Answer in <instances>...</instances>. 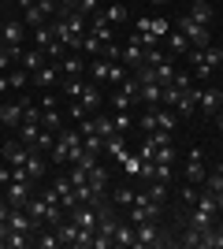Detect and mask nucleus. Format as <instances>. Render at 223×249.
<instances>
[{"label":"nucleus","mask_w":223,"mask_h":249,"mask_svg":"<svg viewBox=\"0 0 223 249\" xmlns=\"http://www.w3.org/2000/svg\"><path fill=\"white\" fill-rule=\"evenodd\" d=\"M145 194L156 201V205H164V201H168V182H160V178H145Z\"/></svg>","instance_id":"7c9ffc66"},{"label":"nucleus","mask_w":223,"mask_h":249,"mask_svg":"<svg viewBox=\"0 0 223 249\" xmlns=\"http://www.w3.org/2000/svg\"><path fill=\"white\" fill-rule=\"evenodd\" d=\"M52 231H56V238H60V246H71V249H74V242H78V223H74V219L64 216Z\"/></svg>","instance_id":"ddd939ff"},{"label":"nucleus","mask_w":223,"mask_h":249,"mask_svg":"<svg viewBox=\"0 0 223 249\" xmlns=\"http://www.w3.org/2000/svg\"><path fill=\"white\" fill-rule=\"evenodd\" d=\"M205 175H208V171H205V153L201 149H190V160H186V182H193V186H205Z\"/></svg>","instance_id":"0eeeda50"},{"label":"nucleus","mask_w":223,"mask_h":249,"mask_svg":"<svg viewBox=\"0 0 223 249\" xmlns=\"http://www.w3.org/2000/svg\"><path fill=\"white\" fill-rule=\"evenodd\" d=\"M108 178H112V171H108L104 164H97L93 171H89V186H93L101 197H108Z\"/></svg>","instance_id":"aec40b11"},{"label":"nucleus","mask_w":223,"mask_h":249,"mask_svg":"<svg viewBox=\"0 0 223 249\" xmlns=\"http://www.w3.org/2000/svg\"><path fill=\"white\" fill-rule=\"evenodd\" d=\"M186 15H190L193 22H201V26H208V22L216 19V11H212V4H208V0H193Z\"/></svg>","instance_id":"f3484780"},{"label":"nucleus","mask_w":223,"mask_h":249,"mask_svg":"<svg viewBox=\"0 0 223 249\" xmlns=\"http://www.w3.org/2000/svg\"><path fill=\"white\" fill-rule=\"evenodd\" d=\"M220 93H223V86H220Z\"/></svg>","instance_id":"69168bd1"},{"label":"nucleus","mask_w":223,"mask_h":249,"mask_svg":"<svg viewBox=\"0 0 223 249\" xmlns=\"http://www.w3.org/2000/svg\"><path fill=\"white\" fill-rule=\"evenodd\" d=\"M78 52H86V56H104V41H97L93 34H82V49Z\"/></svg>","instance_id":"473e14b6"},{"label":"nucleus","mask_w":223,"mask_h":249,"mask_svg":"<svg viewBox=\"0 0 223 249\" xmlns=\"http://www.w3.org/2000/svg\"><path fill=\"white\" fill-rule=\"evenodd\" d=\"M0 49H4V41H0Z\"/></svg>","instance_id":"0e129e2a"},{"label":"nucleus","mask_w":223,"mask_h":249,"mask_svg":"<svg viewBox=\"0 0 223 249\" xmlns=\"http://www.w3.org/2000/svg\"><path fill=\"white\" fill-rule=\"evenodd\" d=\"M134 104H141V101H138V93H130V89H116V93H112V108H116V112H130Z\"/></svg>","instance_id":"bb28decb"},{"label":"nucleus","mask_w":223,"mask_h":249,"mask_svg":"<svg viewBox=\"0 0 223 249\" xmlns=\"http://www.w3.org/2000/svg\"><path fill=\"white\" fill-rule=\"evenodd\" d=\"M112 242H116V246H123V249H130L134 246V223H116V234H112Z\"/></svg>","instance_id":"c85d7f7f"},{"label":"nucleus","mask_w":223,"mask_h":249,"mask_svg":"<svg viewBox=\"0 0 223 249\" xmlns=\"http://www.w3.org/2000/svg\"><path fill=\"white\" fill-rule=\"evenodd\" d=\"M149 4H156V8H160V4H168V0H149Z\"/></svg>","instance_id":"052dcab7"},{"label":"nucleus","mask_w":223,"mask_h":249,"mask_svg":"<svg viewBox=\"0 0 223 249\" xmlns=\"http://www.w3.org/2000/svg\"><path fill=\"white\" fill-rule=\"evenodd\" d=\"M0 26H4V19H0Z\"/></svg>","instance_id":"e2e57ef3"},{"label":"nucleus","mask_w":223,"mask_h":249,"mask_svg":"<svg viewBox=\"0 0 223 249\" xmlns=\"http://www.w3.org/2000/svg\"><path fill=\"white\" fill-rule=\"evenodd\" d=\"M101 11H104V19L112 22V26H127V19H130L127 4H119V0H116V4H108V8H101Z\"/></svg>","instance_id":"5701e85b"},{"label":"nucleus","mask_w":223,"mask_h":249,"mask_svg":"<svg viewBox=\"0 0 223 249\" xmlns=\"http://www.w3.org/2000/svg\"><path fill=\"white\" fill-rule=\"evenodd\" d=\"M168 56H164V49L160 45H153V49H141V63H149V67H156V63H164Z\"/></svg>","instance_id":"4c0bfd02"},{"label":"nucleus","mask_w":223,"mask_h":249,"mask_svg":"<svg viewBox=\"0 0 223 249\" xmlns=\"http://www.w3.org/2000/svg\"><path fill=\"white\" fill-rule=\"evenodd\" d=\"M216 234H220V249H223V216H216Z\"/></svg>","instance_id":"6e6d98bb"},{"label":"nucleus","mask_w":223,"mask_h":249,"mask_svg":"<svg viewBox=\"0 0 223 249\" xmlns=\"http://www.w3.org/2000/svg\"><path fill=\"white\" fill-rule=\"evenodd\" d=\"M141 130H145V134L156 130V108H145V112H141Z\"/></svg>","instance_id":"09e8293b"},{"label":"nucleus","mask_w":223,"mask_h":249,"mask_svg":"<svg viewBox=\"0 0 223 249\" xmlns=\"http://www.w3.org/2000/svg\"><path fill=\"white\" fill-rule=\"evenodd\" d=\"M0 41L4 45H22V22H4V26H0Z\"/></svg>","instance_id":"c756f323"},{"label":"nucleus","mask_w":223,"mask_h":249,"mask_svg":"<svg viewBox=\"0 0 223 249\" xmlns=\"http://www.w3.org/2000/svg\"><path fill=\"white\" fill-rule=\"evenodd\" d=\"M86 34H93L97 41H104V45L112 41V22L104 19V11H93V15H89V30Z\"/></svg>","instance_id":"9b49d317"},{"label":"nucleus","mask_w":223,"mask_h":249,"mask_svg":"<svg viewBox=\"0 0 223 249\" xmlns=\"http://www.w3.org/2000/svg\"><path fill=\"white\" fill-rule=\"evenodd\" d=\"M156 78H160V86H171V78H175V67H171L168 60L156 63Z\"/></svg>","instance_id":"49530a36"},{"label":"nucleus","mask_w":223,"mask_h":249,"mask_svg":"<svg viewBox=\"0 0 223 249\" xmlns=\"http://www.w3.org/2000/svg\"><path fill=\"white\" fill-rule=\"evenodd\" d=\"M0 156L8 167H26V156H30V145L26 142H4L0 145Z\"/></svg>","instance_id":"39448f33"},{"label":"nucleus","mask_w":223,"mask_h":249,"mask_svg":"<svg viewBox=\"0 0 223 249\" xmlns=\"http://www.w3.org/2000/svg\"><path fill=\"white\" fill-rule=\"evenodd\" d=\"M119 63L127 67V71H134V67H141V49L134 41H127L123 45V52H119Z\"/></svg>","instance_id":"b1692460"},{"label":"nucleus","mask_w":223,"mask_h":249,"mask_svg":"<svg viewBox=\"0 0 223 249\" xmlns=\"http://www.w3.org/2000/svg\"><path fill=\"white\" fill-rule=\"evenodd\" d=\"M175 30H179L182 37L193 45V49H205V45H212V34H208V26L193 22L190 15H179V19H175Z\"/></svg>","instance_id":"f257e3e1"},{"label":"nucleus","mask_w":223,"mask_h":249,"mask_svg":"<svg viewBox=\"0 0 223 249\" xmlns=\"http://www.w3.org/2000/svg\"><path fill=\"white\" fill-rule=\"evenodd\" d=\"M168 49H171V56H190V52H193V45L186 41V37H182V34L175 30V26H171V34H168Z\"/></svg>","instance_id":"393cba45"},{"label":"nucleus","mask_w":223,"mask_h":249,"mask_svg":"<svg viewBox=\"0 0 223 249\" xmlns=\"http://www.w3.org/2000/svg\"><path fill=\"white\" fill-rule=\"evenodd\" d=\"M216 126H220V130H223V108H220V112H216Z\"/></svg>","instance_id":"13d9d810"},{"label":"nucleus","mask_w":223,"mask_h":249,"mask_svg":"<svg viewBox=\"0 0 223 249\" xmlns=\"http://www.w3.org/2000/svg\"><path fill=\"white\" fill-rule=\"evenodd\" d=\"M37 134H41V123H30V119H22V138H19V142H26V145L34 149Z\"/></svg>","instance_id":"c9c22d12"},{"label":"nucleus","mask_w":223,"mask_h":249,"mask_svg":"<svg viewBox=\"0 0 223 249\" xmlns=\"http://www.w3.org/2000/svg\"><path fill=\"white\" fill-rule=\"evenodd\" d=\"M8 182H11V167L0 164V186H8Z\"/></svg>","instance_id":"5fc2aeb1"},{"label":"nucleus","mask_w":223,"mask_h":249,"mask_svg":"<svg viewBox=\"0 0 223 249\" xmlns=\"http://www.w3.org/2000/svg\"><path fill=\"white\" fill-rule=\"evenodd\" d=\"M19 63H22V71H37V67H45V63H49V56H45V52L41 49H26V52H22V56H19Z\"/></svg>","instance_id":"6ab92c4d"},{"label":"nucleus","mask_w":223,"mask_h":249,"mask_svg":"<svg viewBox=\"0 0 223 249\" xmlns=\"http://www.w3.org/2000/svg\"><path fill=\"white\" fill-rule=\"evenodd\" d=\"M197 104H201V112L208 115V119H216V112L223 108V93H220V89H208V86H201V97H197Z\"/></svg>","instance_id":"1a4fd4ad"},{"label":"nucleus","mask_w":223,"mask_h":249,"mask_svg":"<svg viewBox=\"0 0 223 249\" xmlns=\"http://www.w3.org/2000/svg\"><path fill=\"white\" fill-rule=\"evenodd\" d=\"M171 86H175V89H190V86H197V82H193V74H190V71H175Z\"/></svg>","instance_id":"de8ad7c7"},{"label":"nucleus","mask_w":223,"mask_h":249,"mask_svg":"<svg viewBox=\"0 0 223 249\" xmlns=\"http://www.w3.org/2000/svg\"><path fill=\"white\" fill-rule=\"evenodd\" d=\"M153 153H156V145L145 138V142H141V149H138V156H141V160H153Z\"/></svg>","instance_id":"603ef678"},{"label":"nucleus","mask_w":223,"mask_h":249,"mask_svg":"<svg viewBox=\"0 0 223 249\" xmlns=\"http://www.w3.org/2000/svg\"><path fill=\"white\" fill-rule=\"evenodd\" d=\"M4 89H8V74H0V93H4Z\"/></svg>","instance_id":"bf43d9fd"},{"label":"nucleus","mask_w":223,"mask_h":249,"mask_svg":"<svg viewBox=\"0 0 223 249\" xmlns=\"http://www.w3.org/2000/svg\"><path fill=\"white\" fill-rule=\"evenodd\" d=\"M30 82L37 86V89H56V86L64 82V71H60V63H45V67H37V71L30 74Z\"/></svg>","instance_id":"20e7f679"},{"label":"nucleus","mask_w":223,"mask_h":249,"mask_svg":"<svg viewBox=\"0 0 223 249\" xmlns=\"http://www.w3.org/2000/svg\"><path fill=\"white\" fill-rule=\"evenodd\" d=\"M112 63H116V60H104V56H93V60H89V74H93V82H108Z\"/></svg>","instance_id":"a878e982"},{"label":"nucleus","mask_w":223,"mask_h":249,"mask_svg":"<svg viewBox=\"0 0 223 249\" xmlns=\"http://www.w3.org/2000/svg\"><path fill=\"white\" fill-rule=\"evenodd\" d=\"M8 4H19V0H8Z\"/></svg>","instance_id":"680f3d73"},{"label":"nucleus","mask_w":223,"mask_h":249,"mask_svg":"<svg viewBox=\"0 0 223 249\" xmlns=\"http://www.w3.org/2000/svg\"><path fill=\"white\" fill-rule=\"evenodd\" d=\"M82 86H86V82H78V78H64V82H60V89H64L71 101H78V97H82Z\"/></svg>","instance_id":"79ce46f5"},{"label":"nucleus","mask_w":223,"mask_h":249,"mask_svg":"<svg viewBox=\"0 0 223 249\" xmlns=\"http://www.w3.org/2000/svg\"><path fill=\"white\" fill-rule=\"evenodd\" d=\"M37 11H41L49 22H52V19H56V11H60V0H37Z\"/></svg>","instance_id":"a18cd8bd"},{"label":"nucleus","mask_w":223,"mask_h":249,"mask_svg":"<svg viewBox=\"0 0 223 249\" xmlns=\"http://www.w3.org/2000/svg\"><path fill=\"white\" fill-rule=\"evenodd\" d=\"M26 212H30V219L37 223V231H45V212H49V201H45L41 194H34V197L26 201Z\"/></svg>","instance_id":"dca6fc26"},{"label":"nucleus","mask_w":223,"mask_h":249,"mask_svg":"<svg viewBox=\"0 0 223 249\" xmlns=\"http://www.w3.org/2000/svg\"><path fill=\"white\" fill-rule=\"evenodd\" d=\"M171 242L175 238H168V234H164V231L156 227V219H145V223H134V246H171Z\"/></svg>","instance_id":"f03ea898"},{"label":"nucleus","mask_w":223,"mask_h":249,"mask_svg":"<svg viewBox=\"0 0 223 249\" xmlns=\"http://www.w3.org/2000/svg\"><path fill=\"white\" fill-rule=\"evenodd\" d=\"M153 178H160V182H171V164H156V175Z\"/></svg>","instance_id":"864d4df0"},{"label":"nucleus","mask_w":223,"mask_h":249,"mask_svg":"<svg viewBox=\"0 0 223 249\" xmlns=\"http://www.w3.org/2000/svg\"><path fill=\"white\" fill-rule=\"evenodd\" d=\"M123 78H130V71L123 67V63H112V74H108V82H112V86H123Z\"/></svg>","instance_id":"8fccbe9b"},{"label":"nucleus","mask_w":223,"mask_h":249,"mask_svg":"<svg viewBox=\"0 0 223 249\" xmlns=\"http://www.w3.org/2000/svg\"><path fill=\"white\" fill-rule=\"evenodd\" d=\"M168 34H171V22H168V19H160V15H156V19H153V37L160 41V37H168Z\"/></svg>","instance_id":"3c124183"},{"label":"nucleus","mask_w":223,"mask_h":249,"mask_svg":"<svg viewBox=\"0 0 223 249\" xmlns=\"http://www.w3.org/2000/svg\"><path fill=\"white\" fill-rule=\"evenodd\" d=\"M216 216H220V212H205V208L193 205V208H190V227L208 231V227H216Z\"/></svg>","instance_id":"412c9836"},{"label":"nucleus","mask_w":223,"mask_h":249,"mask_svg":"<svg viewBox=\"0 0 223 249\" xmlns=\"http://www.w3.org/2000/svg\"><path fill=\"white\" fill-rule=\"evenodd\" d=\"M26 82H30V71H8V89H26Z\"/></svg>","instance_id":"ea45409f"},{"label":"nucleus","mask_w":223,"mask_h":249,"mask_svg":"<svg viewBox=\"0 0 223 249\" xmlns=\"http://www.w3.org/2000/svg\"><path fill=\"white\" fill-rule=\"evenodd\" d=\"M153 160H156V164H175V149H171V142H168V145H156Z\"/></svg>","instance_id":"c03bdc74"},{"label":"nucleus","mask_w":223,"mask_h":249,"mask_svg":"<svg viewBox=\"0 0 223 249\" xmlns=\"http://www.w3.org/2000/svg\"><path fill=\"white\" fill-rule=\"evenodd\" d=\"M119 167H123V175H138V171H141V156L138 153H127V160H123Z\"/></svg>","instance_id":"37998d69"},{"label":"nucleus","mask_w":223,"mask_h":249,"mask_svg":"<svg viewBox=\"0 0 223 249\" xmlns=\"http://www.w3.org/2000/svg\"><path fill=\"white\" fill-rule=\"evenodd\" d=\"M34 45H37V49H41L45 56H49V52H52V45H56L52 22H45V26H37V30H34Z\"/></svg>","instance_id":"a211bd4d"},{"label":"nucleus","mask_w":223,"mask_h":249,"mask_svg":"<svg viewBox=\"0 0 223 249\" xmlns=\"http://www.w3.org/2000/svg\"><path fill=\"white\" fill-rule=\"evenodd\" d=\"M197 197H201V186H193V182H186V186L179 190V201H182L186 208H193V205H197Z\"/></svg>","instance_id":"72a5a7b5"},{"label":"nucleus","mask_w":223,"mask_h":249,"mask_svg":"<svg viewBox=\"0 0 223 249\" xmlns=\"http://www.w3.org/2000/svg\"><path fill=\"white\" fill-rule=\"evenodd\" d=\"M93 134H101V138L116 134V126H112V115H93Z\"/></svg>","instance_id":"f704fd0d"},{"label":"nucleus","mask_w":223,"mask_h":249,"mask_svg":"<svg viewBox=\"0 0 223 249\" xmlns=\"http://www.w3.org/2000/svg\"><path fill=\"white\" fill-rule=\"evenodd\" d=\"M220 167H223V164H220Z\"/></svg>","instance_id":"338daca9"},{"label":"nucleus","mask_w":223,"mask_h":249,"mask_svg":"<svg viewBox=\"0 0 223 249\" xmlns=\"http://www.w3.org/2000/svg\"><path fill=\"white\" fill-rule=\"evenodd\" d=\"M8 227H11V231H22V234H37V223L30 219V212H26V208H11Z\"/></svg>","instance_id":"9d476101"},{"label":"nucleus","mask_w":223,"mask_h":249,"mask_svg":"<svg viewBox=\"0 0 223 249\" xmlns=\"http://www.w3.org/2000/svg\"><path fill=\"white\" fill-rule=\"evenodd\" d=\"M60 71H64V78H78V74H82V56H78V52H67L64 60H60Z\"/></svg>","instance_id":"cd10ccee"},{"label":"nucleus","mask_w":223,"mask_h":249,"mask_svg":"<svg viewBox=\"0 0 223 249\" xmlns=\"http://www.w3.org/2000/svg\"><path fill=\"white\" fill-rule=\"evenodd\" d=\"M160 208H164V205H156V201L149 197L145 190H138V194H134V205H130V223H145V219H156V216H160Z\"/></svg>","instance_id":"7ed1b4c3"},{"label":"nucleus","mask_w":223,"mask_h":249,"mask_svg":"<svg viewBox=\"0 0 223 249\" xmlns=\"http://www.w3.org/2000/svg\"><path fill=\"white\" fill-rule=\"evenodd\" d=\"M30 242H34L30 234H22V231H11L8 238H4V246H8V249H26Z\"/></svg>","instance_id":"a19ab883"},{"label":"nucleus","mask_w":223,"mask_h":249,"mask_svg":"<svg viewBox=\"0 0 223 249\" xmlns=\"http://www.w3.org/2000/svg\"><path fill=\"white\" fill-rule=\"evenodd\" d=\"M41 126H45V130H52V134L64 130V115H60V108H56L52 97H41Z\"/></svg>","instance_id":"423d86ee"},{"label":"nucleus","mask_w":223,"mask_h":249,"mask_svg":"<svg viewBox=\"0 0 223 249\" xmlns=\"http://www.w3.org/2000/svg\"><path fill=\"white\" fill-rule=\"evenodd\" d=\"M112 126H116V134H127L130 126H134V115L130 112H116L112 115Z\"/></svg>","instance_id":"58836bf2"},{"label":"nucleus","mask_w":223,"mask_h":249,"mask_svg":"<svg viewBox=\"0 0 223 249\" xmlns=\"http://www.w3.org/2000/svg\"><path fill=\"white\" fill-rule=\"evenodd\" d=\"M134 194H138L134 186H119L116 194H112V205H116V208H130V205H134Z\"/></svg>","instance_id":"2f4dec72"},{"label":"nucleus","mask_w":223,"mask_h":249,"mask_svg":"<svg viewBox=\"0 0 223 249\" xmlns=\"http://www.w3.org/2000/svg\"><path fill=\"white\" fill-rule=\"evenodd\" d=\"M45 171H49V164H45V156L37 153V149H30V156H26V175L37 182V178H45Z\"/></svg>","instance_id":"4be33fe9"},{"label":"nucleus","mask_w":223,"mask_h":249,"mask_svg":"<svg viewBox=\"0 0 223 249\" xmlns=\"http://www.w3.org/2000/svg\"><path fill=\"white\" fill-rule=\"evenodd\" d=\"M216 205H220V212H223V190H216Z\"/></svg>","instance_id":"4d7b16f0"},{"label":"nucleus","mask_w":223,"mask_h":249,"mask_svg":"<svg viewBox=\"0 0 223 249\" xmlns=\"http://www.w3.org/2000/svg\"><path fill=\"white\" fill-rule=\"evenodd\" d=\"M67 219H74L78 231H97V208L93 205H74L71 212H67Z\"/></svg>","instance_id":"6e6552de"},{"label":"nucleus","mask_w":223,"mask_h":249,"mask_svg":"<svg viewBox=\"0 0 223 249\" xmlns=\"http://www.w3.org/2000/svg\"><path fill=\"white\" fill-rule=\"evenodd\" d=\"M78 101H82L86 115H97V112H101V89H97V82H86V86H82V97H78Z\"/></svg>","instance_id":"4468645a"},{"label":"nucleus","mask_w":223,"mask_h":249,"mask_svg":"<svg viewBox=\"0 0 223 249\" xmlns=\"http://www.w3.org/2000/svg\"><path fill=\"white\" fill-rule=\"evenodd\" d=\"M22 108H26V101L0 104V123H4V126H22Z\"/></svg>","instance_id":"f8f14e48"},{"label":"nucleus","mask_w":223,"mask_h":249,"mask_svg":"<svg viewBox=\"0 0 223 249\" xmlns=\"http://www.w3.org/2000/svg\"><path fill=\"white\" fill-rule=\"evenodd\" d=\"M104 153H112V160L123 164V160H127V134H108L104 138Z\"/></svg>","instance_id":"2eb2a0df"},{"label":"nucleus","mask_w":223,"mask_h":249,"mask_svg":"<svg viewBox=\"0 0 223 249\" xmlns=\"http://www.w3.org/2000/svg\"><path fill=\"white\" fill-rule=\"evenodd\" d=\"M22 11H26V26H30V30H37V26H45V22H49L41 11H37V0H34L30 8H22Z\"/></svg>","instance_id":"e433bc0d"}]
</instances>
